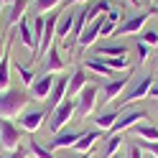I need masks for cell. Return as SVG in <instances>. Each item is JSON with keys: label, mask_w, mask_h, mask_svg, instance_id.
Instances as JSON below:
<instances>
[{"label": "cell", "mask_w": 158, "mask_h": 158, "mask_svg": "<svg viewBox=\"0 0 158 158\" xmlns=\"http://www.w3.org/2000/svg\"><path fill=\"white\" fill-rule=\"evenodd\" d=\"M33 97L23 92V89H5L0 92V117H18L28 105H31Z\"/></svg>", "instance_id": "obj_1"}, {"label": "cell", "mask_w": 158, "mask_h": 158, "mask_svg": "<svg viewBox=\"0 0 158 158\" xmlns=\"http://www.w3.org/2000/svg\"><path fill=\"white\" fill-rule=\"evenodd\" d=\"M156 13H158V10H156V5H153L151 10H140V13H135V15H130V18H125V21L115 28V33H112V36H130V33H140L143 28H145V23L151 21Z\"/></svg>", "instance_id": "obj_2"}, {"label": "cell", "mask_w": 158, "mask_h": 158, "mask_svg": "<svg viewBox=\"0 0 158 158\" xmlns=\"http://www.w3.org/2000/svg\"><path fill=\"white\" fill-rule=\"evenodd\" d=\"M46 117H48L46 107H31L28 105L26 110L18 115V127L26 130V133H38V127L46 123Z\"/></svg>", "instance_id": "obj_3"}, {"label": "cell", "mask_w": 158, "mask_h": 158, "mask_svg": "<svg viewBox=\"0 0 158 158\" xmlns=\"http://www.w3.org/2000/svg\"><path fill=\"white\" fill-rule=\"evenodd\" d=\"M74 110H77L74 100H64V102H59L54 110H51V117H48V130H51L54 135H56V133H61L64 127H66V123L72 120Z\"/></svg>", "instance_id": "obj_4"}, {"label": "cell", "mask_w": 158, "mask_h": 158, "mask_svg": "<svg viewBox=\"0 0 158 158\" xmlns=\"http://www.w3.org/2000/svg\"><path fill=\"white\" fill-rule=\"evenodd\" d=\"M148 117V110H143V107H133V110H125L120 117H117V123L112 125V130L107 133V135H120V133H125L127 127H135L138 123H143ZM105 135V138H107Z\"/></svg>", "instance_id": "obj_5"}, {"label": "cell", "mask_w": 158, "mask_h": 158, "mask_svg": "<svg viewBox=\"0 0 158 158\" xmlns=\"http://www.w3.org/2000/svg\"><path fill=\"white\" fill-rule=\"evenodd\" d=\"M21 127H18L13 120H8V117H0V145L5 148V151H15L18 145H21Z\"/></svg>", "instance_id": "obj_6"}, {"label": "cell", "mask_w": 158, "mask_h": 158, "mask_svg": "<svg viewBox=\"0 0 158 158\" xmlns=\"http://www.w3.org/2000/svg\"><path fill=\"white\" fill-rule=\"evenodd\" d=\"M127 82H130V69H127L125 74H117V77H112V79H107V84H105V89H102V94H105V97H102V105L115 102L117 97L125 92Z\"/></svg>", "instance_id": "obj_7"}, {"label": "cell", "mask_w": 158, "mask_h": 158, "mask_svg": "<svg viewBox=\"0 0 158 158\" xmlns=\"http://www.w3.org/2000/svg\"><path fill=\"white\" fill-rule=\"evenodd\" d=\"M151 84H153V77H140V82H135L130 89L123 94V100H120V105H117V110H123V107H127L130 102H138V100H143V97H148Z\"/></svg>", "instance_id": "obj_8"}, {"label": "cell", "mask_w": 158, "mask_h": 158, "mask_svg": "<svg viewBox=\"0 0 158 158\" xmlns=\"http://www.w3.org/2000/svg\"><path fill=\"white\" fill-rule=\"evenodd\" d=\"M97 107V87L94 84H87L82 92L77 94V115L79 117H89Z\"/></svg>", "instance_id": "obj_9"}, {"label": "cell", "mask_w": 158, "mask_h": 158, "mask_svg": "<svg viewBox=\"0 0 158 158\" xmlns=\"http://www.w3.org/2000/svg\"><path fill=\"white\" fill-rule=\"evenodd\" d=\"M102 21H105V15H97L92 23H87V28L82 31V36H79V41H77V46L82 48V51H84V48H89V46L97 41V38H100V28H102Z\"/></svg>", "instance_id": "obj_10"}, {"label": "cell", "mask_w": 158, "mask_h": 158, "mask_svg": "<svg viewBox=\"0 0 158 158\" xmlns=\"http://www.w3.org/2000/svg\"><path fill=\"white\" fill-rule=\"evenodd\" d=\"M79 135L82 133H74V130H61V133H56L51 140H48V151H61V148H74L77 145V140H79Z\"/></svg>", "instance_id": "obj_11"}, {"label": "cell", "mask_w": 158, "mask_h": 158, "mask_svg": "<svg viewBox=\"0 0 158 158\" xmlns=\"http://www.w3.org/2000/svg\"><path fill=\"white\" fill-rule=\"evenodd\" d=\"M54 82H56V77L54 74H41L36 79V82L31 84V97L33 100H46L48 94H51V87H54Z\"/></svg>", "instance_id": "obj_12"}, {"label": "cell", "mask_w": 158, "mask_h": 158, "mask_svg": "<svg viewBox=\"0 0 158 158\" xmlns=\"http://www.w3.org/2000/svg\"><path fill=\"white\" fill-rule=\"evenodd\" d=\"M18 36H21V41L31 48V56H36L38 51V41H36V36H33V26H31V18H23L21 23H18Z\"/></svg>", "instance_id": "obj_13"}, {"label": "cell", "mask_w": 158, "mask_h": 158, "mask_svg": "<svg viewBox=\"0 0 158 158\" xmlns=\"http://www.w3.org/2000/svg\"><path fill=\"white\" fill-rule=\"evenodd\" d=\"M100 138H105V133H100V130H87V133H82V135H79V140H77V145H74V151H77V153H92V148L97 145Z\"/></svg>", "instance_id": "obj_14"}, {"label": "cell", "mask_w": 158, "mask_h": 158, "mask_svg": "<svg viewBox=\"0 0 158 158\" xmlns=\"http://www.w3.org/2000/svg\"><path fill=\"white\" fill-rule=\"evenodd\" d=\"M66 92H69V77L56 74V82H54V87H51V94H48V100H51V110H54L59 102L66 100Z\"/></svg>", "instance_id": "obj_15"}, {"label": "cell", "mask_w": 158, "mask_h": 158, "mask_svg": "<svg viewBox=\"0 0 158 158\" xmlns=\"http://www.w3.org/2000/svg\"><path fill=\"white\" fill-rule=\"evenodd\" d=\"M26 10H28V0H13V3H10V13L5 15L8 28H15L18 23H21L26 18Z\"/></svg>", "instance_id": "obj_16"}, {"label": "cell", "mask_w": 158, "mask_h": 158, "mask_svg": "<svg viewBox=\"0 0 158 158\" xmlns=\"http://www.w3.org/2000/svg\"><path fill=\"white\" fill-rule=\"evenodd\" d=\"M44 64H46V72L48 74H59V72H61V69L66 66V61H64V56L61 54H59V48L56 46H51V48H48V51L44 54Z\"/></svg>", "instance_id": "obj_17"}, {"label": "cell", "mask_w": 158, "mask_h": 158, "mask_svg": "<svg viewBox=\"0 0 158 158\" xmlns=\"http://www.w3.org/2000/svg\"><path fill=\"white\" fill-rule=\"evenodd\" d=\"M87 84H89V77H87L84 69H77V72H72V74H69V92H66V97L79 94Z\"/></svg>", "instance_id": "obj_18"}, {"label": "cell", "mask_w": 158, "mask_h": 158, "mask_svg": "<svg viewBox=\"0 0 158 158\" xmlns=\"http://www.w3.org/2000/svg\"><path fill=\"white\" fill-rule=\"evenodd\" d=\"M117 117H120V110H107V112H100V115H97L94 117V127H97V130H100V133H110L112 130V125L117 123Z\"/></svg>", "instance_id": "obj_19"}, {"label": "cell", "mask_w": 158, "mask_h": 158, "mask_svg": "<svg viewBox=\"0 0 158 158\" xmlns=\"http://www.w3.org/2000/svg\"><path fill=\"white\" fill-rule=\"evenodd\" d=\"M72 28H74V13L64 10L61 15H59V21H56V38H66L69 33H72Z\"/></svg>", "instance_id": "obj_20"}, {"label": "cell", "mask_w": 158, "mask_h": 158, "mask_svg": "<svg viewBox=\"0 0 158 158\" xmlns=\"http://www.w3.org/2000/svg\"><path fill=\"white\" fill-rule=\"evenodd\" d=\"M127 48L125 44H102L94 48V56H127Z\"/></svg>", "instance_id": "obj_21"}, {"label": "cell", "mask_w": 158, "mask_h": 158, "mask_svg": "<svg viewBox=\"0 0 158 158\" xmlns=\"http://www.w3.org/2000/svg\"><path fill=\"white\" fill-rule=\"evenodd\" d=\"M133 133L140 140H158V125H151V123H138L133 127Z\"/></svg>", "instance_id": "obj_22"}, {"label": "cell", "mask_w": 158, "mask_h": 158, "mask_svg": "<svg viewBox=\"0 0 158 158\" xmlns=\"http://www.w3.org/2000/svg\"><path fill=\"white\" fill-rule=\"evenodd\" d=\"M10 89V54L5 51V56L0 59V92Z\"/></svg>", "instance_id": "obj_23"}, {"label": "cell", "mask_w": 158, "mask_h": 158, "mask_svg": "<svg viewBox=\"0 0 158 158\" xmlns=\"http://www.w3.org/2000/svg\"><path fill=\"white\" fill-rule=\"evenodd\" d=\"M84 69H89V72H97L100 77H110V79H112V74H115L112 69L100 59V56H97V59H84Z\"/></svg>", "instance_id": "obj_24"}, {"label": "cell", "mask_w": 158, "mask_h": 158, "mask_svg": "<svg viewBox=\"0 0 158 158\" xmlns=\"http://www.w3.org/2000/svg\"><path fill=\"white\" fill-rule=\"evenodd\" d=\"M100 59L112 69V72H125V69H133L127 56H100Z\"/></svg>", "instance_id": "obj_25"}, {"label": "cell", "mask_w": 158, "mask_h": 158, "mask_svg": "<svg viewBox=\"0 0 158 158\" xmlns=\"http://www.w3.org/2000/svg\"><path fill=\"white\" fill-rule=\"evenodd\" d=\"M123 143H125L123 135H107V145H105V151H102V158H112L117 151H120Z\"/></svg>", "instance_id": "obj_26"}, {"label": "cell", "mask_w": 158, "mask_h": 158, "mask_svg": "<svg viewBox=\"0 0 158 158\" xmlns=\"http://www.w3.org/2000/svg\"><path fill=\"white\" fill-rule=\"evenodd\" d=\"M64 0H33V13L36 15H46L48 10H56V5Z\"/></svg>", "instance_id": "obj_27"}, {"label": "cell", "mask_w": 158, "mask_h": 158, "mask_svg": "<svg viewBox=\"0 0 158 158\" xmlns=\"http://www.w3.org/2000/svg\"><path fill=\"white\" fill-rule=\"evenodd\" d=\"M28 151H31L36 158H54V153L48 151L46 145H41V143L36 140V138H31V140H28Z\"/></svg>", "instance_id": "obj_28"}, {"label": "cell", "mask_w": 158, "mask_h": 158, "mask_svg": "<svg viewBox=\"0 0 158 158\" xmlns=\"http://www.w3.org/2000/svg\"><path fill=\"white\" fill-rule=\"evenodd\" d=\"M15 72H18V77H21V82H23L26 87H31V84L36 82V79H33L36 74H33V72H31V69H28V66H23L21 61H15Z\"/></svg>", "instance_id": "obj_29"}, {"label": "cell", "mask_w": 158, "mask_h": 158, "mask_svg": "<svg viewBox=\"0 0 158 158\" xmlns=\"http://www.w3.org/2000/svg\"><path fill=\"white\" fill-rule=\"evenodd\" d=\"M138 41H143L148 46H158V31L156 28H143V31L138 33Z\"/></svg>", "instance_id": "obj_30"}, {"label": "cell", "mask_w": 158, "mask_h": 158, "mask_svg": "<svg viewBox=\"0 0 158 158\" xmlns=\"http://www.w3.org/2000/svg\"><path fill=\"white\" fill-rule=\"evenodd\" d=\"M115 23L112 21H107V15H105V21H102V28H100V38H110L112 33H115Z\"/></svg>", "instance_id": "obj_31"}, {"label": "cell", "mask_w": 158, "mask_h": 158, "mask_svg": "<svg viewBox=\"0 0 158 158\" xmlns=\"http://www.w3.org/2000/svg\"><path fill=\"white\" fill-rule=\"evenodd\" d=\"M0 158H28V151H26L23 145H18L15 151H8V153H3Z\"/></svg>", "instance_id": "obj_32"}, {"label": "cell", "mask_w": 158, "mask_h": 158, "mask_svg": "<svg viewBox=\"0 0 158 158\" xmlns=\"http://www.w3.org/2000/svg\"><path fill=\"white\" fill-rule=\"evenodd\" d=\"M105 15H107V21H112L115 26H117V23H120L123 18H125V15H123V10H120V8H110V10H107Z\"/></svg>", "instance_id": "obj_33"}, {"label": "cell", "mask_w": 158, "mask_h": 158, "mask_svg": "<svg viewBox=\"0 0 158 158\" xmlns=\"http://www.w3.org/2000/svg\"><path fill=\"white\" fill-rule=\"evenodd\" d=\"M140 148H143V151H148L153 158H158V140H143Z\"/></svg>", "instance_id": "obj_34"}, {"label": "cell", "mask_w": 158, "mask_h": 158, "mask_svg": "<svg viewBox=\"0 0 158 158\" xmlns=\"http://www.w3.org/2000/svg\"><path fill=\"white\" fill-rule=\"evenodd\" d=\"M135 54H138V64H143L145 59H148V44L138 41V48H135Z\"/></svg>", "instance_id": "obj_35"}, {"label": "cell", "mask_w": 158, "mask_h": 158, "mask_svg": "<svg viewBox=\"0 0 158 158\" xmlns=\"http://www.w3.org/2000/svg\"><path fill=\"white\" fill-rule=\"evenodd\" d=\"M125 158H143V148L138 145V143H133L130 148H127V156Z\"/></svg>", "instance_id": "obj_36"}, {"label": "cell", "mask_w": 158, "mask_h": 158, "mask_svg": "<svg viewBox=\"0 0 158 158\" xmlns=\"http://www.w3.org/2000/svg\"><path fill=\"white\" fill-rule=\"evenodd\" d=\"M148 97L158 100V82H156V79H153V84H151V92H148Z\"/></svg>", "instance_id": "obj_37"}, {"label": "cell", "mask_w": 158, "mask_h": 158, "mask_svg": "<svg viewBox=\"0 0 158 158\" xmlns=\"http://www.w3.org/2000/svg\"><path fill=\"white\" fill-rule=\"evenodd\" d=\"M77 3H89V0H64L66 8H72V5H77Z\"/></svg>", "instance_id": "obj_38"}, {"label": "cell", "mask_w": 158, "mask_h": 158, "mask_svg": "<svg viewBox=\"0 0 158 158\" xmlns=\"http://www.w3.org/2000/svg\"><path fill=\"white\" fill-rule=\"evenodd\" d=\"M5 46H8V44L3 41V38H0V59H3V56H5V51H8V48H5Z\"/></svg>", "instance_id": "obj_39"}, {"label": "cell", "mask_w": 158, "mask_h": 158, "mask_svg": "<svg viewBox=\"0 0 158 158\" xmlns=\"http://www.w3.org/2000/svg\"><path fill=\"white\" fill-rule=\"evenodd\" d=\"M92 153H77V158H89Z\"/></svg>", "instance_id": "obj_40"}, {"label": "cell", "mask_w": 158, "mask_h": 158, "mask_svg": "<svg viewBox=\"0 0 158 158\" xmlns=\"http://www.w3.org/2000/svg\"><path fill=\"white\" fill-rule=\"evenodd\" d=\"M127 3H130V5H135V8H138V5H140V0H127Z\"/></svg>", "instance_id": "obj_41"}, {"label": "cell", "mask_w": 158, "mask_h": 158, "mask_svg": "<svg viewBox=\"0 0 158 158\" xmlns=\"http://www.w3.org/2000/svg\"><path fill=\"white\" fill-rule=\"evenodd\" d=\"M112 158H125V156H120V153H115V156H112Z\"/></svg>", "instance_id": "obj_42"}, {"label": "cell", "mask_w": 158, "mask_h": 158, "mask_svg": "<svg viewBox=\"0 0 158 158\" xmlns=\"http://www.w3.org/2000/svg\"><path fill=\"white\" fill-rule=\"evenodd\" d=\"M3 3H13V0H0V5H3Z\"/></svg>", "instance_id": "obj_43"}, {"label": "cell", "mask_w": 158, "mask_h": 158, "mask_svg": "<svg viewBox=\"0 0 158 158\" xmlns=\"http://www.w3.org/2000/svg\"><path fill=\"white\" fill-rule=\"evenodd\" d=\"M89 158H102V156H94V153H92V156H89Z\"/></svg>", "instance_id": "obj_44"}, {"label": "cell", "mask_w": 158, "mask_h": 158, "mask_svg": "<svg viewBox=\"0 0 158 158\" xmlns=\"http://www.w3.org/2000/svg\"><path fill=\"white\" fill-rule=\"evenodd\" d=\"M0 23H3V10H0Z\"/></svg>", "instance_id": "obj_45"}, {"label": "cell", "mask_w": 158, "mask_h": 158, "mask_svg": "<svg viewBox=\"0 0 158 158\" xmlns=\"http://www.w3.org/2000/svg\"><path fill=\"white\" fill-rule=\"evenodd\" d=\"M156 10H158V3H156Z\"/></svg>", "instance_id": "obj_46"}]
</instances>
